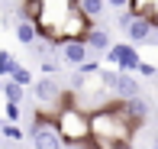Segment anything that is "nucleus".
Instances as JSON below:
<instances>
[{
    "mask_svg": "<svg viewBox=\"0 0 158 149\" xmlns=\"http://www.w3.org/2000/svg\"><path fill=\"white\" fill-rule=\"evenodd\" d=\"M6 120H10V123L19 120V104H6Z\"/></svg>",
    "mask_w": 158,
    "mask_h": 149,
    "instance_id": "17",
    "label": "nucleus"
},
{
    "mask_svg": "<svg viewBox=\"0 0 158 149\" xmlns=\"http://www.w3.org/2000/svg\"><path fill=\"white\" fill-rule=\"evenodd\" d=\"M10 81H16L19 88H29V84H35V81H32V75H29V68H23V65L16 68V75H13Z\"/></svg>",
    "mask_w": 158,
    "mask_h": 149,
    "instance_id": "15",
    "label": "nucleus"
},
{
    "mask_svg": "<svg viewBox=\"0 0 158 149\" xmlns=\"http://www.w3.org/2000/svg\"><path fill=\"white\" fill-rule=\"evenodd\" d=\"M132 46H145V42H155V23L152 20H135L132 29L126 33Z\"/></svg>",
    "mask_w": 158,
    "mask_h": 149,
    "instance_id": "7",
    "label": "nucleus"
},
{
    "mask_svg": "<svg viewBox=\"0 0 158 149\" xmlns=\"http://www.w3.org/2000/svg\"><path fill=\"white\" fill-rule=\"evenodd\" d=\"M139 75H148V78H152L155 75V65H145V62H142V65H139Z\"/></svg>",
    "mask_w": 158,
    "mask_h": 149,
    "instance_id": "18",
    "label": "nucleus"
},
{
    "mask_svg": "<svg viewBox=\"0 0 158 149\" xmlns=\"http://www.w3.org/2000/svg\"><path fill=\"white\" fill-rule=\"evenodd\" d=\"M29 139H32V149H68L58 133V126H55V120L48 117V113H35L32 120V130H29Z\"/></svg>",
    "mask_w": 158,
    "mask_h": 149,
    "instance_id": "4",
    "label": "nucleus"
},
{
    "mask_svg": "<svg viewBox=\"0 0 158 149\" xmlns=\"http://www.w3.org/2000/svg\"><path fill=\"white\" fill-rule=\"evenodd\" d=\"M155 42H158V23H155Z\"/></svg>",
    "mask_w": 158,
    "mask_h": 149,
    "instance_id": "19",
    "label": "nucleus"
},
{
    "mask_svg": "<svg viewBox=\"0 0 158 149\" xmlns=\"http://www.w3.org/2000/svg\"><path fill=\"white\" fill-rule=\"evenodd\" d=\"M84 42H87V49H90V52H97V55H100V52H110V49H113L110 33H106V29H97V26L87 33V39H84Z\"/></svg>",
    "mask_w": 158,
    "mask_h": 149,
    "instance_id": "10",
    "label": "nucleus"
},
{
    "mask_svg": "<svg viewBox=\"0 0 158 149\" xmlns=\"http://www.w3.org/2000/svg\"><path fill=\"white\" fill-rule=\"evenodd\" d=\"M32 23L39 29V39L52 42L58 49L68 42H84L87 33L94 29V23L81 13L77 0H39Z\"/></svg>",
    "mask_w": 158,
    "mask_h": 149,
    "instance_id": "1",
    "label": "nucleus"
},
{
    "mask_svg": "<svg viewBox=\"0 0 158 149\" xmlns=\"http://www.w3.org/2000/svg\"><path fill=\"white\" fill-rule=\"evenodd\" d=\"M3 94H6V104H23L26 88H19L16 81H6V84H3Z\"/></svg>",
    "mask_w": 158,
    "mask_h": 149,
    "instance_id": "13",
    "label": "nucleus"
},
{
    "mask_svg": "<svg viewBox=\"0 0 158 149\" xmlns=\"http://www.w3.org/2000/svg\"><path fill=\"white\" fill-rule=\"evenodd\" d=\"M52 120L58 126L64 146H74V149H87L90 146V113H84L77 104H71V94H68V101L58 107V113Z\"/></svg>",
    "mask_w": 158,
    "mask_h": 149,
    "instance_id": "3",
    "label": "nucleus"
},
{
    "mask_svg": "<svg viewBox=\"0 0 158 149\" xmlns=\"http://www.w3.org/2000/svg\"><path fill=\"white\" fill-rule=\"evenodd\" d=\"M0 91H3V84H0Z\"/></svg>",
    "mask_w": 158,
    "mask_h": 149,
    "instance_id": "21",
    "label": "nucleus"
},
{
    "mask_svg": "<svg viewBox=\"0 0 158 149\" xmlns=\"http://www.w3.org/2000/svg\"><path fill=\"white\" fill-rule=\"evenodd\" d=\"M16 68H19V62L3 49V52H0V75H10V78H13V75H16Z\"/></svg>",
    "mask_w": 158,
    "mask_h": 149,
    "instance_id": "14",
    "label": "nucleus"
},
{
    "mask_svg": "<svg viewBox=\"0 0 158 149\" xmlns=\"http://www.w3.org/2000/svg\"><path fill=\"white\" fill-rule=\"evenodd\" d=\"M68 149H74V146H68Z\"/></svg>",
    "mask_w": 158,
    "mask_h": 149,
    "instance_id": "22",
    "label": "nucleus"
},
{
    "mask_svg": "<svg viewBox=\"0 0 158 149\" xmlns=\"http://www.w3.org/2000/svg\"><path fill=\"white\" fill-rule=\"evenodd\" d=\"M135 130L139 126L129 120L123 101H113L110 107L90 113V146L87 149H129Z\"/></svg>",
    "mask_w": 158,
    "mask_h": 149,
    "instance_id": "2",
    "label": "nucleus"
},
{
    "mask_svg": "<svg viewBox=\"0 0 158 149\" xmlns=\"http://www.w3.org/2000/svg\"><path fill=\"white\" fill-rule=\"evenodd\" d=\"M58 59H61V65H68V68H84L94 55H90V49H87V42H68V46H61L58 49Z\"/></svg>",
    "mask_w": 158,
    "mask_h": 149,
    "instance_id": "6",
    "label": "nucleus"
},
{
    "mask_svg": "<svg viewBox=\"0 0 158 149\" xmlns=\"http://www.w3.org/2000/svg\"><path fill=\"white\" fill-rule=\"evenodd\" d=\"M116 97H119V101H132V97H142V94H139V81H135L132 75H119Z\"/></svg>",
    "mask_w": 158,
    "mask_h": 149,
    "instance_id": "11",
    "label": "nucleus"
},
{
    "mask_svg": "<svg viewBox=\"0 0 158 149\" xmlns=\"http://www.w3.org/2000/svg\"><path fill=\"white\" fill-rule=\"evenodd\" d=\"M3 136L13 139V143H19V139H23V130H19L16 123H6V126H3Z\"/></svg>",
    "mask_w": 158,
    "mask_h": 149,
    "instance_id": "16",
    "label": "nucleus"
},
{
    "mask_svg": "<svg viewBox=\"0 0 158 149\" xmlns=\"http://www.w3.org/2000/svg\"><path fill=\"white\" fill-rule=\"evenodd\" d=\"M123 107L129 113V120H132L135 126H142L148 120V113H152V104L145 101V97H132V101H123Z\"/></svg>",
    "mask_w": 158,
    "mask_h": 149,
    "instance_id": "8",
    "label": "nucleus"
},
{
    "mask_svg": "<svg viewBox=\"0 0 158 149\" xmlns=\"http://www.w3.org/2000/svg\"><path fill=\"white\" fill-rule=\"evenodd\" d=\"M77 7H81V13L94 23V20H100V13L106 10V3L103 0H77Z\"/></svg>",
    "mask_w": 158,
    "mask_h": 149,
    "instance_id": "12",
    "label": "nucleus"
},
{
    "mask_svg": "<svg viewBox=\"0 0 158 149\" xmlns=\"http://www.w3.org/2000/svg\"><path fill=\"white\" fill-rule=\"evenodd\" d=\"M3 126H6V123H3V120H0V133H3Z\"/></svg>",
    "mask_w": 158,
    "mask_h": 149,
    "instance_id": "20",
    "label": "nucleus"
},
{
    "mask_svg": "<svg viewBox=\"0 0 158 149\" xmlns=\"http://www.w3.org/2000/svg\"><path fill=\"white\" fill-rule=\"evenodd\" d=\"M106 62H110V65H116V72H119V75L139 72V65H142L139 49H135L132 42H116V46L106 52Z\"/></svg>",
    "mask_w": 158,
    "mask_h": 149,
    "instance_id": "5",
    "label": "nucleus"
},
{
    "mask_svg": "<svg viewBox=\"0 0 158 149\" xmlns=\"http://www.w3.org/2000/svg\"><path fill=\"white\" fill-rule=\"evenodd\" d=\"M13 36L23 42V46H35V42H39V29H35V23H32V20L16 16V23H13Z\"/></svg>",
    "mask_w": 158,
    "mask_h": 149,
    "instance_id": "9",
    "label": "nucleus"
}]
</instances>
